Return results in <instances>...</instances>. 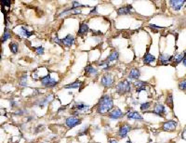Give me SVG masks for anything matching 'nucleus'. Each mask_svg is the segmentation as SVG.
<instances>
[{
    "label": "nucleus",
    "instance_id": "23",
    "mask_svg": "<svg viewBox=\"0 0 186 143\" xmlns=\"http://www.w3.org/2000/svg\"><path fill=\"white\" fill-rule=\"evenodd\" d=\"M141 60H142V62H143L145 65H152L153 63H155V62L157 60V59L155 57L154 55H152V54H150V53L147 52V53H145V54L143 55Z\"/></svg>",
    "mask_w": 186,
    "mask_h": 143
},
{
    "label": "nucleus",
    "instance_id": "37",
    "mask_svg": "<svg viewBox=\"0 0 186 143\" xmlns=\"http://www.w3.org/2000/svg\"><path fill=\"white\" fill-rule=\"evenodd\" d=\"M71 5H72V7L74 8H84L85 7V5H83V4H81L80 2L78 1H72V3H71Z\"/></svg>",
    "mask_w": 186,
    "mask_h": 143
},
{
    "label": "nucleus",
    "instance_id": "35",
    "mask_svg": "<svg viewBox=\"0 0 186 143\" xmlns=\"http://www.w3.org/2000/svg\"><path fill=\"white\" fill-rule=\"evenodd\" d=\"M42 95V92L39 90V88H34L33 92H32V95L30 96L31 98H39L40 96Z\"/></svg>",
    "mask_w": 186,
    "mask_h": 143
},
{
    "label": "nucleus",
    "instance_id": "17",
    "mask_svg": "<svg viewBox=\"0 0 186 143\" xmlns=\"http://www.w3.org/2000/svg\"><path fill=\"white\" fill-rule=\"evenodd\" d=\"M125 116L127 117L128 120H134V121H137V122H143L144 121L142 115H141L139 112L133 111V110H129L126 113Z\"/></svg>",
    "mask_w": 186,
    "mask_h": 143
},
{
    "label": "nucleus",
    "instance_id": "38",
    "mask_svg": "<svg viewBox=\"0 0 186 143\" xmlns=\"http://www.w3.org/2000/svg\"><path fill=\"white\" fill-rule=\"evenodd\" d=\"M52 41H53L54 43L56 44V45H60V46H61L62 47V42H61V39L58 36V35H55L52 37Z\"/></svg>",
    "mask_w": 186,
    "mask_h": 143
},
{
    "label": "nucleus",
    "instance_id": "42",
    "mask_svg": "<svg viewBox=\"0 0 186 143\" xmlns=\"http://www.w3.org/2000/svg\"><path fill=\"white\" fill-rule=\"evenodd\" d=\"M81 13V9L79 8H77V9H74L72 12H71V14H73V15H78Z\"/></svg>",
    "mask_w": 186,
    "mask_h": 143
},
{
    "label": "nucleus",
    "instance_id": "29",
    "mask_svg": "<svg viewBox=\"0 0 186 143\" xmlns=\"http://www.w3.org/2000/svg\"><path fill=\"white\" fill-rule=\"evenodd\" d=\"M18 84L21 87L28 86V74H23L20 75V77L18 79Z\"/></svg>",
    "mask_w": 186,
    "mask_h": 143
},
{
    "label": "nucleus",
    "instance_id": "13",
    "mask_svg": "<svg viewBox=\"0 0 186 143\" xmlns=\"http://www.w3.org/2000/svg\"><path fill=\"white\" fill-rule=\"evenodd\" d=\"M132 12H134V8L130 4L124 5L116 9V14L118 16H129L131 15Z\"/></svg>",
    "mask_w": 186,
    "mask_h": 143
},
{
    "label": "nucleus",
    "instance_id": "27",
    "mask_svg": "<svg viewBox=\"0 0 186 143\" xmlns=\"http://www.w3.org/2000/svg\"><path fill=\"white\" fill-rule=\"evenodd\" d=\"M11 35H12V33H11L10 30L8 28V27H5L4 32L2 33V36H1V43L2 44L6 43L8 40H9L11 38Z\"/></svg>",
    "mask_w": 186,
    "mask_h": 143
},
{
    "label": "nucleus",
    "instance_id": "18",
    "mask_svg": "<svg viewBox=\"0 0 186 143\" xmlns=\"http://www.w3.org/2000/svg\"><path fill=\"white\" fill-rule=\"evenodd\" d=\"M186 56V51H183L181 53H175L173 54V59H172V62H171V65L173 67H176L178 66L180 63H183V59Z\"/></svg>",
    "mask_w": 186,
    "mask_h": 143
},
{
    "label": "nucleus",
    "instance_id": "39",
    "mask_svg": "<svg viewBox=\"0 0 186 143\" xmlns=\"http://www.w3.org/2000/svg\"><path fill=\"white\" fill-rule=\"evenodd\" d=\"M88 125H85L79 132H78V136H83V135H86L88 133Z\"/></svg>",
    "mask_w": 186,
    "mask_h": 143
},
{
    "label": "nucleus",
    "instance_id": "1",
    "mask_svg": "<svg viewBox=\"0 0 186 143\" xmlns=\"http://www.w3.org/2000/svg\"><path fill=\"white\" fill-rule=\"evenodd\" d=\"M114 108V105L113 97L110 94H104L96 104V113L98 115H107Z\"/></svg>",
    "mask_w": 186,
    "mask_h": 143
},
{
    "label": "nucleus",
    "instance_id": "3",
    "mask_svg": "<svg viewBox=\"0 0 186 143\" xmlns=\"http://www.w3.org/2000/svg\"><path fill=\"white\" fill-rule=\"evenodd\" d=\"M40 85L41 86H43L44 88H48V89H51V88H54L56 86H58L59 84V80L54 78L53 76L49 73L47 74L46 75H44L40 80Z\"/></svg>",
    "mask_w": 186,
    "mask_h": 143
},
{
    "label": "nucleus",
    "instance_id": "4",
    "mask_svg": "<svg viewBox=\"0 0 186 143\" xmlns=\"http://www.w3.org/2000/svg\"><path fill=\"white\" fill-rule=\"evenodd\" d=\"M114 83H115L114 75L110 72L104 73L100 77V85L104 88H111L112 86H114Z\"/></svg>",
    "mask_w": 186,
    "mask_h": 143
},
{
    "label": "nucleus",
    "instance_id": "34",
    "mask_svg": "<svg viewBox=\"0 0 186 143\" xmlns=\"http://www.w3.org/2000/svg\"><path fill=\"white\" fill-rule=\"evenodd\" d=\"M28 115V112L25 108H19L18 110H16L14 113H13V115H16V116H23V115Z\"/></svg>",
    "mask_w": 186,
    "mask_h": 143
},
{
    "label": "nucleus",
    "instance_id": "20",
    "mask_svg": "<svg viewBox=\"0 0 186 143\" xmlns=\"http://www.w3.org/2000/svg\"><path fill=\"white\" fill-rule=\"evenodd\" d=\"M61 42H62V47L71 48L76 42V37H75V35L69 33L66 36H64L63 38H61Z\"/></svg>",
    "mask_w": 186,
    "mask_h": 143
},
{
    "label": "nucleus",
    "instance_id": "48",
    "mask_svg": "<svg viewBox=\"0 0 186 143\" xmlns=\"http://www.w3.org/2000/svg\"><path fill=\"white\" fill-rule=\"evenodd\" d=\"M183 66L186 68V56L184 58V59H183Z\"/></svg>",
    "mask_w": 186,
    "mask_h": 143
},
{
    "label": "nucleus",
    "instance_id": "15",
    "mask_svg": "<svg viewBox=\"0 0 186 143\" xmlns=\"http://www.w3.org/2000/svg\"><path fill=\"white\" fill-rule=\"evenodd\" d=\"M172 59H173V55L166 53V52L159 53V56L157 59L158 63L160 65H169V64H171Z\"/></svg>",
    "mask_w": 186,
    "mask_h": 143
},
{
    "label": "nucleus",
    "instance_id": "51",
    "mask_svg": "<svg viewBox=\"0 0 186 143\" xmlns=\"http://www.w3.org/2000/svg\"><path fill=\"white\" fill-rule=\"evenodd\" d=\"M172 143H176V142H172Z\"/></svg>",
    "mask_w": 186,
    "mask_h": 143
},
{
    "label": "nucleus",
    "instance_id": "31",
    "mask_svg": "<svg viewBox=\"0 0 186 143\" xmlns=\"http://www.w3.org/2000/svg\"><path fill=\"white\" fill-rule=\"evenodd\" d=\"M8 48L12 54H14V55L18 54V52H19V43L18 42H16V41L10 42L8 45Z\"/></svg>",
    "mask_w": 186,
    "mask_h": 143
},
{
    "label": "nucleus",
    "instance_id": "33",
    "mask_svg": "<svg viewBox=\"0 0 186 143\" xmlns=\"http://www.w3.org/2000/svg\"><path fill=\"white\" fill-rule=\"evenodd\" d=\"M34 51H35V53L36 55L42 56V55H44V53H45V49H44V47H42V46H38V47L34 48Z\"/></svg>",
    "mask_w": 186,
    "mask_h": 143
},
{
    "label": "nucleus",
    "instance_id": "25",
    "mask_svg": "<svg viewBox=\"0 0 186 143\" xmlns=\"http://www.w3.org/2000/svg\"><path fill=\"white\" fill-rule=\"evenodd\" d=\"M89 31H90V29L87 23H80L78 31H77V35L83 36V35L87 34Z\"/></svg>",
    "mask_w": 186,
    "mask_h": 143
},
{
    "label": "nucleus",
    "instance_id": "50",
    "mask_svg": "<svg viewBox=\"0 0 186 143\" xmlns=\"http://www.w3.org/2000/svg\"><path fill=\"white\" fill-rule=\"evenodd\" d=\"M184 8H185V9H186V4H185V7H184Z\"/></svg>",
    "mask_w": 186,
    "mask_h": 143
},
{
    "label": "nucleus",
    "instance_id": "11",
    "mask_svg": "<svg viewBox=\"0 0 186 143\" xmlns=\"http://www.w3.org/2000/svg\"><path fill=\"white\" fill-rule=\"evenodd\" d=\"M178 127V122L176 120H167L161 125V130L166 132H173Z\"/></svg>",
    "mask_w": 186,
    "mask_h": 143
},
{
    "label": "nucleus",
    "instance_id": "44",
    "mask_svg": "<svg viewBox=\"0 0 186 143\" xmlns=\"http://www.w3.org/2000/svg\"><path fill=\"white\" fill-rule=\"evenodd\" d=\"M149 27H151V28L153 29H162L163 27H161V26H158V25H156V24H149Z\"/></svg>",
    "mask_w": 186,
    "mask_h": 143
},
{
    "label": "nucleus",
    "instance_id": "32",
    "mask_svg": "<svg viewBox=\"0 0 186 143\" xmlns=\"http://www.w3.org/2000/svg\"><path fill=\"white\" fill-rule=\"evenodd\" d=\"M178 88L182 91H186V78H182L179 80Z\"/></svg>",
    "mask_w": 186,
    "mask_h": 143
},
{
    "label": "nucleus",
    "instance_id": "10",
    "mask_svg": "<svg viewBox=\"0 0 186 143\" xmlns=\"http://www.w3.org/2000/svg\"><path fill=\"white\" fill-rule=\"evenodd\" d=\"M149 113L157 115L158 117H165V115H167V108L164 104H162L161 102H157L154 104L153 110L149 111Z\"/></svg>",
    "mask_w": 186,
    "mask_h": 143
},
{
    "label": "nucleus",
    "instance_id": "7",
    "mask_svg": "<svg viewBox=\"0 0 186 143\" xmlns=\"http://www.w3.org/2000/svg\"><path fill=\"white\" fill-rule=\"evenodd\" d=\"M81 123H82V119L79 116H75V115H70V116L66 117L64 120L65 126L68 129H72V128L79 125Z\"/></svg>",
    "mask_w": 186,
    "mask_h": 143
},
{
    "label": "nucleus",
    "instance_id": "36",
    "mask_svg": "<svg viewBox=\"0 0 186 143\" xmlns=\"http://www.w3.org/2000/svg\"><path fill=\"white\" fill-rule=\"evenodd\" d=\"M9 106L11 109H14V108H17L19 106V102L17 101V100H15L14 98H11L9 99Z\"/></svg>",
    "mask_w": 186,
    "mask_h": 143
},
{
    "label": "nucleus",
    "instance_id": "16",
    "mask_svg": "<svg viewBox=\"0 0 186 143\" xmlns=\"http://www.w3.org/2000/svg\"><path fill=\"white\" fill-rule=\"evenodd\" d=\"M141 76V70L138 67H133L129 71V73L127 74V79L131 82V81L139 80Z\"/></svg>",
    "mask_w": 186,
    "mask_h": 143
},
{
    "label": "nucleus",
    "instance_id": "24",
    "mask_svg": "<svg viewBox=\"0 0 186 143\" xmlns=\"http://www.w3.org/2000/svg\"><path fill=\"white\" fill-rule=\"evenodd\" d=\"M83 85H84V82H82L80 80H76L72 83H69V84L63 86L62 88H64V89H81Z\"/></svg>",
    "mask_w": 186,
    "mask_h": 143
},
{
    "label": "nucleus",
    "instance_id": "40",
    "mask_svg": "<svg viewBox=\"0 0 186 143\" xmlns=\"http://www.w3.org/2000/svg\"><path fill=\"white\" fill-rule=\"evenodd\" d=\"M90 16H93V15H97L98 14V7L97 6H95V7H93L91 9H90V11H89V13H88Z\"/></svg>",
    "mask_w": 186,
    "mask_h": 143
},
{
    "label": "nucleus",
    "instance_id": "8",
    "mask_svg": "<svg viewBox=\"0 0 186 143\" xmlns=\"http://www.w3.org/2000/svg\"><path fill=\"white\" fill-rule=\"evenodd\" d=\"M131 129H132V126H131L130 124H128V123H123V124L119 126L116 135H117V137H118L119 139H121V140L126 139V138L129 136V133L131 131Z\"/></svg>",
    "mask_w": 186,
    "mask_h": 143
},
{
    "label": "nucleus",
    "instance_id": "12",
    "mask_svg": "<svg viewBox=\"0 0 186 143\" xmlns=\"http://www.w3.org/2000/svg\"><path fill=\"white\" fill-rule=\"evenodd\" d=\"M167 4L171 10H173L174 12H178L182 10V8H184L186 1L185 0H170L167 2Z\"/></svg>",
    "mask_w": 186,
    "mask_h": 143
},
{
    "label": "nucleus",
    "instance_id": "43",
    "mask_svg": "<svg viewBox=\"0 0 186 143\" xmlns=\"http://www.w3.org/2000/svg\"><path fill=\"white\" fill-rule=\"evenodd\" d=\"M34 120V116H32V115H27L26 116V123H29V122H31V121H33Z\"/></svg>",
    "mask_w": 186,
    "mask_h": 143
},
{
    "label": "nucleus",
    "instance_id": "5",
    "mask_svg": "<svg viewBox=\"0 0 186 143\" xmlns=\"http://www.w3.org/2000/svg\"><path fill=\"white\" fill-rule=\"evenodd\" d=\"M53 100L54 95L52 93H50V94H48V95H46V96L37 98V99L33 102V104H34V106H36V107H38V108H40V109H43V108H45L46 106H48Z\"/></svg>",
    "mask_w": 186,
    "mask_h": 143
},
{
    "label": "nucleus",
    "instance_id": "2",
    "mask_svg": "<svg viewBox=\"0 0 186 143\" xmlns=\"http://www.w3.org/2000/svg\"><path fill=\"white\" fill-rule=\"evenodd\" d=\"M132 84L130 81H129L127 78L126 79H122L119 82H117V84L114 86V91L116 94L120 95V96H124V95H128L132 91Z\"/></svg>",
    "mask_w": 186,
    "mask_h": 143
},
{
    "label": "nucleus",
    "instance_id": "28",
    "mask_svg": "<svg viewBox=\"0 0 186 143\" xmlns=\"http://www.w3.org/2000/svg\"><path fill=\"white\" fill-rule=\"evenodd\" d=\"M165 104H166V106H167L169 109L173 110V108H174V100H173V95H172V93H168V94L166 96Z\"/></svg>",
    "mask_w": 186,
    "mask_h": 143
},
{
    "label": "nucleus",
    "instance_id": "19",
    "mask_svg": "<svg viewBox=\"0 0 186 143\" xmlns=\"http://www.w3.org/2000/svg\"><path fill=\"white\" fill-rule=\"evenodd\" d=\"M17 29H19V30H18V35H20V36H22V37H24V38H30V37L35 33L34 31L29 30V29L27 28L26 26H24V25H21L20 27H18Z\"/></svg>",
    "mask_w": 186,
    "mask_h": 143
},
{
    "label": "nucleus",
    "instance_id": "46",
    "mask_svg": "<svg viewBox=\"0 0 186 143\" xmlns=\"http://www.w3.org/2000/svg\"><path fill=\"white\" fill-rule=\"evenodd\" d=\"M108 141H109L108 143H118V140L116 139H110Z\"/></svg>",
    "mask_w": 186,
    "mask_h": 143
},
{
    "label": "nucleus",
    "instance_id": "21",
    "mask_svg": "<svg viewBox=\"0 0 186 143\" xmlns=\"http://www.w3.org/2000/svg\"><path fill=\"white\" fill-rule=\"evenodd\" d=\"M132 86H134V88H135V92H136V93H138V94H140L141 91L146 90L147 83L139 79V80H136V81H134V82H133Z\"/></svg>",
    "mask_w": 186,
    "mask_h": 143
},
{
    "label": "nucleus",
    "instance_id": "14",
    "mask_svg": "<svg viewBox=\"0 0 186 143\" xmlns=\"http://www.w3.org/2000/svg\"><path fill=\"white\" fill-rule=\"evenodd\" d=\"M125 115H126V114H125L120 108L114 107V108L107 115V117H108V119H110V120L115 121V120H118V119L123 118V117L125 116Z\"/></svg>",
    "mask_w": 186,
    "mask_h": 143
},
{
    "label": "nucleus",
    "instance_id": "6",
    "mask_svg": "<svg viewBox=\"0 0 186 143\" xmlns=\"http://www.w3.org/2000/svg\"><path fill=\"white\" fill-rule=\"evenodd\" d=\"M90 106L84 102H77L76 101L72 106V115L75 116H79L81 113H86L89 110Z\"/></svg>",
    "mask_w": 186,
    "mask_h": 143
},
{
    "label": "nucleus",
    "instance_id": "41",
    "mask_svg": "<svg viewBox=\"0 0 186 143\" xmlns=\"http://www.w3.org/2000/svg\"><path fill=\"white\" fill-rule=\"evenodd\" d=\"M0 3H1V6H2L3 8H5V7L9 8V6L11 5V2H10V1H5V0L3 1V0H2Z\"/></svg>",
    "mask_w": 186,
    "mask_h": 143
},
{
    "label": "nucleus",
    "instance_id": "45",
    "mask_svg": "<svg viewBox=\"0 0 186 143\" xmlns=\"http://www.w3.org/2000/svg\"><path fill=\"white\" fill-rule=\"evenodd\" d=\"M130 103L133 104V105H138V104H139V101L136 100H134L133 98H131V102H130Z\"/></svg>",
    "mask_w": 186,
    "mask_h": 143
},
{
    "label": "nucleus",
    "instance_id": "26",
    "mask_svg": "<svg viewBox=\"0 0 186 143\" xmlns=\"http://www.w3.org/2000/svg\"><path fill=\"white\" fill-rule=\"evenodd\" d=\"M118 59H119V51L117 50V49H113L111 52H110V54L107 56L106 59L109 61V62H114V61H116V60H118Z\"/></svg>",
    "mask_w": 186,
    "mask_h": 143
},
{
    "label": "nucleus",
    "instance_id": "47",
    "mask_svg": "<svg viewBox=\"0 0 186 143\" xmlns=\"http://www.w3.org/2000/svg\"><path fill=\"white\" fill-rule=\"evenodd\" d=\"M186 135V128L183 131V133H182V139H184V137H185Z\"/></svg>",
    "mask_w": 186,
    "mask_h": 143
},
{
    "label": "nucleus",
    "instance_id": "22",
    "mask_svg": "<svg viewBox=\"0 0 186 143\" xmlns=\"http://www.w3.org/2000/svg\"><path fill=\"white\" fill-rule=\"evenodd\" d=\"M96 64H97V67H98L99 69H101V70H102L103 72H104V73L109 72V70L111 69V62H109L106 59H105L98 60V61L96 62Z\"/></svg>",
    "mask_w": 186,
    "mask_h": 143
},
{
    "label": "nucleus",
    "instance_id": "49",
    "mask_svg": "<svg viewBox=\"0 0 186 143\" xmlns=\"http://www.w3.org/2000/svg\"><path fill=\"white\" fill-rule=\"evenodd\" d=\"M126 143H133L132 141H131V140L130 139H129V140H127V141H126Z\"/></svg>",
    "mask_w": 186,
    "mask_h": 143
},
{
    "label": "nucleus",
    "instance_id": "9",
    "mask_svg": "<svg viewBox=\"0 0 186 143\" xmlns=\"http://www.w3.org/2000/svg\"><path fill=\"white\" fill-rule=\"evenodd\" d=\"M84 72H85V74L88 77H91V78L98 77L99 74H100L99 68L97 66L91 64V63H88V64L86 65V67L84 68Z\"/></svg>",
    "mask_w": 186,
    "mask_h": 143
},
{
    "label": "nucleus",
    "instance_id": "30",
    "mask_svg": "<svg viewBox=\"0 0 186 143\" xmlns=\"http://www.w3.org/2000/svg\"><path fill=\"white\" fill-rule=\"evenodd\" d=\"M153 101H145V102H141L140 104V110L142 112V113H148L149 109L153 106Z\"/></svg>",
    "mask_w": 186,
    "mask_h": 143
}]
</instances>
